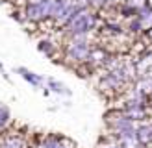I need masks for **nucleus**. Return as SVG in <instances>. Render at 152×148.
<instances>
[{
  "mask_svg": "<svg viewBox=\"0 0 152 148\" xmlns=\"http://www.w3.org/2000/svg\"><path fill=\"white\" fill-rule=\"evenodd\" d=\"M43 0H26V4H41Z\"/></svg>",
  "mask_w": 152,
  "mask_h": 148,
  "instance_id": "obj_14",
  "label": "nucleus"
},
{
  "mask_svg": "<svg viewBox=\"0 0 152 148\" xmlns=\"http://www.w3.org/2000/svg\"><path fill=\"white\" fill-rule=\"evenodd\" d=\"M0 148H28V143L19 133H10L0 141Z\"/></svg>",
  "mask_w": 152,
  "mask_h": 148,
  "instance_id": "obj_7",
  "label": "nucleus"
},
{
  "mask_svg": "<svg viewBox=\"0 0 152 148\" xmlns=\"http://www.w3.org/2000/svg\"><path fill=\"white\" fill-rule=\"evenodd\" d=\"M11 122V115H10V109L6 106H0V131H4L7 128V124Z\"/></svg>",
  "mask_w": 152,
  "mask_h": 148,
  "instance_id": "obj_12",
  "label": "nucleus"
},
{
  "mask_svg": "<svg viewBox=\"0 0 152 148\" xmlns=\"http://www.w3.org/2000/svg\"><path fill=\"white\" fill-rule=\"evenodd\" d=\"M111 52L110 50H106L104 46H91V52H89V56H87V65L91 67V69H104L106 65H108V61L111 59Z\"/></svg>",
  "mask_w": 152,
  "mask_h": 148,
  "instance_id": "obj_4",
  "label": "nucleus"
},
{
  "mask_svg": "<svg viewBox=\"0 0 152 148\" xmlns=\"http://www.w3.org/2000/svg\"><path fill=\"white\" fill-rule=\"evenodd\" d=\"M135 135L141 146H152V124H141L135 128Z\"/></svg>",
  "mask_w": 152,
  "mask_h": 148,
  "instance_id": "obj_8",
  "label": "nucleus"
},
{
  "mask_svg": "<svg viewBox=\"0 0 152 148\" xmlns=\"http://www.w3.org/2000/svg\"><path fill=\"white\" fill-rule=\"evenodd\" d=\"M89 52H91V44L87 43V35H71V41L65 46V57L69 61L76 65L86 63Z\"/></svg>",
  "mask_w": 152,
  "mask_h": 148,
  "instance_id": "obj_2",
  "label": "nucleus"
},
{
  "mask_svg": "<svg viewBox=\"0 0 152 148\" xmlns=\"http://www.w3.org/2000/svg\"><path fill=\"white\" fill-rule=\"evenodd\" d=\"M17 72H19V74H20V76L24 78L26 81H30V83H32L34 87H43V81H45V80H43L41 76H37L35 72H32V70L24 69V67H19Z\"/></svg>",
  "mask_w": 152,
  "mask_h": 148,
  "instance_id": "obj_9",
  "label": "nucleus"
},
{
  "mask_svg": "<svg viewBox=\"0 0 152 148\" xmlns=\"http://www.w3.org/2000/svg\"><path fill=\"white\" fill-rule=\"evenodd\" d=\"M71 141L63 135H47L43 137L35 148H71Z\"/></svg>",
  "mask_w": 152,
  "mask_h": 148,
  "instance_id": "obj_5",
  "label": "nucleus"
},
{
  "mask_svg": "<svg viewBox=\"0 0 152 148\" xmlns=\"http://www.w3.org/2000/svg\"><path fill=\"white\" fill-rule=\"evenodd\" d=\"M100 28V15L95 13L91 7H80L76 15L63 26L67 35H87Z\"/></svg>",
  "mask_w": 152,
  "mask_h": 148,
  "instance_id": "obj_1",
  "label": "nucleus"
},
{
  "mask_svg": "<svg viewBox=\"0 0 152 148\" xmlns=\"http://www.w3.org/2000/svg\"><path fill=\"white\" fill-rule=\"evenodd\" d=\"M80 7H82V6L78 4V0H61V2H59L58 11H56V15H54V19H52L54 26L63 30V26L74 17L76 11H78Z\"/></svg>",
  "mask_w": 152,
  "mask_h": 148,
  "instance_id": "obj_3",
  "label": "nucleus"
},
{
  "mask_svg": "<svg viewBox=\"0 0 152 148\" xmlns=\"http://www.w3.org/2000/svg\"><path fill=\"white\" fill-rule=\"evenodd\" d=\"M37 48H39L43 54H47L48 57H54V54H56V46H54V43H50V41H39L37 43Z\"/></svg>",
  "mask_w": 152,
  "mask_h": 148,
  "instance_id": "obj_11",
  "label": "nucleus"
},
{
  "mask_svg": "<svg viewBox=\"0 0 152 148\" xmlns=\"http://www.w3.org/2000/svg\"><path fill=\"white\" fill-rule=\"evenodd\" d=\"M123 4H126L128 7H132L135 11H141L145 7H148V0H124Z\"/></svg>",
  "mask_w": 152,
  "mask_h": 148,
  "instance_id": "obj_13",
  "label": "nucleus"
},
{
  "mask_svg": "<svg viewBox=\"0 0 152 148\" xmlns=\"http://www.w3.org/2000/svg\"><path fill=\"white\" fill-rule=\"evenodd\" d=\"M123 113L132 122H143L145 118H148V111L145 109V106H124Z\"/></svg>",
  "mask_w": 152,
  "mask_h": 148,
  "instance_id": "obj_6",
  "label": "nucleus"
},
{
  "mask_svg": "<svg viewBox=\"0 0 152 148\" xmlns=\"http://www.w3.org/2000/svg\"><path fill=\"white\" fill-rule=\"evenodd\" d=\"M47 83H48V87L52 89V91H54V93H58V94H67V96L71 94L69 87H67L65 83H61V81L54 80V78H48V80H47Z\"/></svg>",
  "mask_w": 152,
  "mask_h": 148,
  "instance_id": "obj_10",
  "label": "nucleus"
}]
</instances>
